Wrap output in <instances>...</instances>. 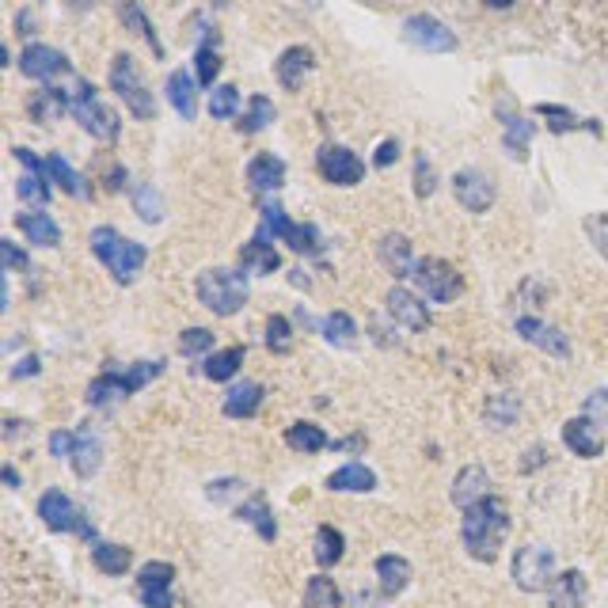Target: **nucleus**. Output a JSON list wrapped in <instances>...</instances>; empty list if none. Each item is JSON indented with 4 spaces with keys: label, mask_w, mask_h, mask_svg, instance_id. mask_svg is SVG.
<instances>
[{
    "label": "nucleus",
    "mask_w": 608,
    "mask_h": 608,
    "mask_svg": "<svg viewBox=\"0 0 608 608\" xmlns=\"http://www.w3.org/2000/svg\"><path fill=\"white\" fill-rule=\"evenodd\" d=\"M510 532V506L498 498V494H487L472 506H464V517H460V540L472 559L479 563H494L498 551H502V540Z\"/></svg>",
    "instance_id": "obj_1"
},
{
    "label": "nucleus",
    "mask_w": 608,
    "mask_h": 608,
    "mask_svg": "<svg viewBox=\"0 0 608 608\" xmlns=\"http://www.w3.org/2000/svg\"><path fill=\"white\" fill-rule=\"evenodd\" d=\"M92 251H95V259L114 274V282H122V285H130L133 278H137V270L145 266V259H149L145 244L122 236V232L111 225H103L92 232Z\"/></svg>",
    "instance_id": "obj_2"
},
{
    "label": "nucleus",
    "mask_w": 608,
    "mask_h": 608,
    "mask_svg": "<svg viewBox=\"0 0 608 608\" xmlns=\"http://www.w3.org/2000/svg\"><path fill=\"white\" fill-rule=\"evenodd\" d=\"M164 373V361H137L130 369H107V373H99V377L88 384V403L92 407H107L114 399H126L133 392H141L149 380H156Z\"/></svg>",
    "instance_id": "obj_3"
},
{
    "label": "nucleus",
    "mask_w": 608,
    "mask_h": 608,
    "mask_svg": "<svg viewBox=\"0 0 608 608\" xmlns=\"http://www.w3.org/2000/svg\"><path fill=\"white\" fill-rule=\"evenodd\" d=\"M198 301L206 304L213 316H236L240 308L247 304V282L244 274L236 270H225V266H209L198 274Z\"/></svg>",
    "instance_id": "obj_4"
},
{
    "label": "nucleus",
    "mask_w": 608,
    "mask_h": 608,
    "mask_svg": "<svg viewBox=\"0 0 608 608\" xmlns=\"http://www.w3.org/2000/svg\"><path fill=\"white\" fill-rule=\"evenodd\" d=\"M111 88L114 95L126 103V111H130L133 118H141V122H152V118H156V99H152V92L145 88V80L137 76V65H133L130 54H118L111 61Z\"/></svg>",
    "instance_id": "obj_5"
},
{
    "label": "nucleus",
    "mask_w": 608,
    "mask_h": 608,
    "mask_svg": "<svg viewBox=\"0 0 608 608\" xmlns=\"http://www.w3.org/2000/svg\"><path fill=\"white\" fill-rule=\"evenodd\" d=\"M38 517H42V525H46V529L73 532V536H80V540H95L92 521L84 517V510L76 506L69 494L57 491V487L38 498Z\"/></svg>",
    "instance_id": "obj_6"
},
{
    "label": "nucleus",
    "mask_w": 608,
    "mask_h": 608,
    "mask_svg": "<svg viewBox=\"0 0 608 608\" xmlns=\"http://www.w3.org/2000/svg\"><path fill=\"white\" fill-rule=\"evenodd\" d=\"M69 111H73L76 122L92 133V137H99V141H114V137H118V118H114L111 107H103V99L95 95V84H88V80L76 84Z\"/></svg>",
    "instance_id": "obj_7"
},
{
    "label": "nucleus",
    "mask_w": 608,
    "mask_h": 608,
    "mask_svg": "<svg viewBox=\"0 0 608 608\" xmlns=\"http://www.w3.org/2000/svg\"><path fill=\"white\" fill-rule=\"evenodd\" d=\"M513 582L525 593H544L555 582V551L544 544H525L513 555Z\"/></svg>",
    "instance_id": "obj_8"
},
{
    "label": "nucleus",
    "mask_w": 608,
    "mask_h": 608,
    "mask_svg": "<svg viewBox=\"0 0 608 608\" xmlns=\"http://www.w3.org/2000/svg\"><path fill=\"white\" fill-rule=\"evenodd\" d=\"M259 232L263 236H270L274 232V240H282V244H289L293 251H301V255H320V232L312 225H297V221H289L285 217V209L278 206V202H266L263 206V225H259Z\"/></svg>",
    "instance_id": "obj_9"
},
{
    "label": "nucleus",
    "mask_w": 608,
    "mask_h": 608,
    "mask_svg": "<svg viewBox=\"0 0 608 608\" xmlns=\"http://www.w3.org/2000/svg\"><path fill=\"white\" fill-rule=\"evenodd\" d=\"M411 278H415L418 293H422L426 301H434V304L456 301V293L464 289L460 274H456V266L445 263V259H418Z\"/></svg>",
    "instance_id": "obj_10"
},
{
    "label": "nucleus",
    "mask_w": 608,
    "mask_h": 608,
    "mask_svg": "<svg viewBox=\"0 0 608 608\" xmlns=\"http://www.w3.org/2000/svg\"><path fill=\"white\" fill-rule=\"evenodd\" d=\"M316 168L335 187H358L361 175H365V164L346 145H323L320 156H316Z\"/></svg>",
    "instance_id": "obj_11"
},
{
    "label": "nucleus",
    "mask_w": 608,
    "mask_h": 608,
    "mask_svg": "<svg viewBox=\"0 0 608 608\" xmlns=\"http://www.w3.org/2000/svg\"><path fill=\"white\" fill-rule=\"evenodd\" d=\"M171 582H175V567L164 563V559L145 563V567L137 570V593H141L145 608H171L175 605V597H171Z\"/></svg>",
    "instance_id": "obj_12"
},
{
    "label": "nucleus",
    "mask_w": 608,
    "mask_h": 608,
    "mask_svg": "<svg viewBox=\"0 0 608 608\" xmlns=\"http://www.w3.org/2000/svg\"><path fill=\"white\" fill-rule=\"evenodd\" d=\"M403 38L418 46V50H430V54H449L456 50V35L445 27V23H437L434 16H411L403 23Z\"/></svg>",
    "instance_id": "obj_13"
},
{
    "label": "nucleus",
    "mask_w": 608,
    "mask_h": 608,
    "mask_svg": "<svg viewBox=\"0 0 608 608\" xmlns=\"http://www.w3.org/2000/svg\"><path fill=\"white\" fill-rule=\"evenodd\" d=\"M453 194L468 213H487L494 206V179L487 171L468 168L453 179Z\"/></svg>",
    "instance_id": "obj_14"
},
{
    "label": "nucleus",
    "mask_w": 608,
    "mask_h": 608,
    "mask_svg": "<svg viewBox=\"0 0 608 608\" xmlns=\"http://www.w3.org/2000/svg\"><path fill=\"white\" fill-rule=\"evenodd\" d=\"M563 445H567L574 456L593 460V456L605 453V426H597L589 415L570 418L567 426H563Z\"/></svg>",
    "instance_id": "obj_15"
},
{
    "label": "nucleus",
    "mask_w": 608,
    "mask_h": 608,
    "mask_svg": "<svg viewBox=\"0 0 608 608\" xmlns=\"http://www.w3.org/2000/svg\"><path fill=\"white\" fill-rule=\"evenodd\" d=\"M388 316L399 323V327H407V331H426L430 327V308L422 304V297H415L411 289H392L388 293Z\"/></svg>",
    "instance_id": "obj_16"
},
{
    "label": "nucleus",
    "mask_w": 608,
    "mask_h": 608,
    "mask_svg": "<svg viewBox=\"0 0 608 608\" xmlns=\"http://www.w3.org/2000/svg\"><path fill=\"white\" fill-rule=\"evenodd\" d=\"M16 160L27 168V175L19 179V198L23 202H35V206H46L50 202V175H46V160H38V156H31L27 149H16Z\"/></svg>",
    "instance_id": "obj_17"
},
{
    "label": "nucleus",
    "mask_w": 608,
    "mask_h": 608,
    "mask_svg": "<svg viewBox=\"0 0 608 608\" xmlns=\"http://www.w3.org/2000/svg\"><path fill=\"white\" fill-rule=\"evenodd\" d=\"M517 335L525 342H532V346H540V350H548L551 358H567L570 354V342L567 335L559 331V327H551V323L544 320H532V316H521L517 320Z\"/></svg>",
    "instance_id": "obj_18"
},
{
    "label": "nucleus",
    "mask_w": 608,
    "mask_h": 608,
    "mask_svg": "<svg viewBox=\"0 0 608 608\" xmlns=\"http://www.w3.org/2000/svg\"><path fill=\"white\" fill-rule=\"evenodd\" d=\"M247 183H251L255 194H274V190H282L285 160L282 156H274V152H259V156L247 164Z\"/></svg>",
    "instance_id": "obj_19"
},
{
    "label": "nucleus",
    "mask_w": 608,
    "mask_h": 608,
    "mask_svg": "<svg viewBox=\"0 0 608 608\" xmlns=\"http://www.w3.org/2000/svg\"><path fill=\"white\" fill-rule=\"evenodd\" d=\"M23 73L31 80H54V76L69 73V57L54 46H27L23 50Z\"/></svg>",
    "instance_id": "obj_20"
},
{
    "label": "nucleus",
    "mask_w": 608,
    "mask_h": 608,
    "mask_svg": "<svg viewBox=\"0 0 608 608\" xmlns=\"http://www.w3.org/2000/svg\"><path fill=\"white\" fill-rule=\"evenodd\" d=\"M589 586L582 570H563L555 574V582L548 589V605L551 608H586Z\"/></svg>",
    "instance_id": "obj_21"
},
{
    "label": "nucleus",
    "mask_w": 608,
    "mask_h": 608,
    "mask_svg": "<svg viewBox=\"0 0 608 608\" xmlns=\"http://www.w3.org/2000/svg\"><path fill=\"white\" fill-rule=\"evenodd\" d=\"M380 263L388 266L396 278H411L415 274V259H411V240L403 236V232H384L380 236Z\"/></svg>",
    "instance_id": "obj_22"
},
{
    "label": "nucleus",
    "mask_w": 608,
    "mask_h": 608,
    "mask_svg": "<svg viewBox=\"0 0 608 608\" xmlns=\"http://www.w3.org/2000/svg\"><path fill=\"white\" fill-rule=\"evenodd\" d=\"M312 69V50L308 46H289L282 50V57L274 61V73H278V84L285 92H297L301 88V76Z\"/></svg>",
    "instance_id": "obj_23"
},
{
    "label": "nucleus",
    "mask_w": 608,
    "mask_h": 608,
    "mask_svg": "<svg viewBox=\"0 0 608 608\" xmlns=\"http://www.w3.org/2000/svg\"><path fill=\"white\" fill-rule=\"evenodd\" d=\"M487 494H491V475L483 472L479 464L460 468V475H456V483H453V502L460 510L472 506V502H479V498H487Z\"/></svg>",
    "instance_id": "obj_24"
},
{
    "label": "nucleus",
    "mask_w": 608,
    "mask_h": 608,
    "mask_svg": "<svg viewBox=\"0 0 608 608\" xmlns=\"http://www.w3.org/2000/svg\"><path fill=\"white\" fill-rule=\"evenodd\" d=\"M73 472L80 479H92L99 472V464H103V445H99V437L92 430H76V441H73Z\"/></svg>",
    "instance_id": "obj_25"
},
{
    "label": "nucleus",
    "mask_w": 608,
    "mask_h": 608,
    "mask_svg": "<svg viewBox=\"0 0 608 608\" xmlns=\"http://www.w3.org/2000/svg\"><path fill=\"white\" fill-rule=\"evenodd\" d=\"M373 487H377V475H373V468H365V464H346V468L327 475V491L369 494Z\"/></svg>",
    "instance_id": "obj_26"
},
{
    "label": "nucleus",
    "mask_w": 608,
    "mask_h": 608,
    "mask_svg": "<svg viewBox=\"0 0 608 608\" xmlns=\"http://www.w3.org/2000/svg\"><path fill=\"white\" fill-rule=\"evenodd\" d=\"M377 578L384 597H399L403 589L411 586V563L403 555H380L377 559Z\"/></svg>",
    "instance_id": "obj_27"
},
{
    "label": "nucleus",
    "mask_w": 608,
    "mask_h": 608,
    "mask_svg": "<svg viewBox=\"0 0 608 608\" xmlns=\"http://www.w3.org/2000/svg\"><path fill=\"white\" fill-rule=\"evenodd\" d=\"M236 517H240L244 525H251L263 540H274V536H278V525H274V517H270L266 494H251V498H244V502L236 506Z\"/></svg>",
    "instance_id": "obj_28"
},
{
    "label": "nucleus",
    "mask_w": 608,
    "mask_h": 608,
    "mask_svg": "<svg viewBox=\"0 0 608 608\" xmlns=\"http://www.w3.org/2000/svg\"><path fill=\"white\" fill-rule=\"evenodd\" d=\"M240 266L247 274H274L282 266V255L274 251V244H266V236H255L251 244L240 247Z\"/></svg>",
    "instance_id": "obj_29"
},
{
    "label": "nucleus",
    "mask_w": 608,
    "mask_h": 608,
    "mask_svg": "<svg viewBox=\"0 0 608 608\" xmlns=\"http://www.w3.org/2000/svg\"><path fill=\"white\" fill-rule=\"evenodd\" d=\"M259 407H263V384L244 380V384L228 388V396H225V415L228 418H251Z\"/></svg>",
    "instance_id": "obj_30"
},
{
    "label": "nucleus",
    "mask_w": 608,
    "mask_h": 608,
    "mask_svg": "<svg viewBox=\"0 0 608 608\" xmlns=\"http://www.w3.org/2000/svg\"><path fill=\"white\" fill-rule=\"evenodd\" d=\"M16 225L19 232L38 247H57V240H61V228H57V221L50 213H19Z\"/></svg>",
    "instance_id": "obj_31"
},
{
    "label": "nucleus",
    "mask_w": 608,
    "mask_h": 608,
    "mask_svg": "<svg viewBox=\"0 0 608 608\" xmlns=\"http://www.w3.org/2000/svg\"><path fill=\"white\" fill-rule=\"evenodd\" d=\"M285 445L304 456H312V453H323L331 441H327L323 426H316V422H293V426L285 430Z\"/></svg>",
    "instance_id": "obj_32"
},
{
    "label": "nucleus",
    "mask_w": 608,
    "mask_h": 608,
    "mask_svg": "<svg viewBox=\"0 0 608 608\" xmlns=\"http://www.w3.org/2000/svg\"><path fill=\"white\" fill-rule=\"evenodd\" d=\"M168 99L171 107L183 114V122H190L194 114H198V92H194V80H190L183 69H175L168 76Z\"/></svg>",
    "instance_id": "obj_33"
},
{
    "label": "nucleus",
    "mask_w": 608,
    "mask_h": 608,
    "mask_svg": "<svg viewBox=\"0 0 608 608\" xmlns=\"http://www.w3.org/2000/svg\"><path fill=\"white\" fill-rule=\"evenodd\" d=\"M92 563L99 574H111V578H118V574H126L133 563V551L122 548V544H107V540H99L92 548Z\"/></svg>",
    "instance_id": "obj_34"
},
{
    "label": "nucleus",
    "mask_w": 608,
    "mask_h": 608,
    "mask_svg": "<svg viewBox=\"0 0 608 608\" xmlns=\"http://www.w3.org/2000/svg\"><path fill=\"white\" fill-rule=\"evenodd\" d=\"M118 19H122V23L130 27V31H137V35L149 42L152 54H156V57L164 54V46H160V38H156V31H152L149 16L141 12V4H137V0H122V4H118Z\"/></svg>",
    "instance_id": "obj_35"
},
{
    "label": "nucleus",
    "mask_w": 608,
    "mask_h": 608,
    "mask_svg": "<svg viewBox=\"0 0 608 608\" xmlns=\"http://www.w3.org/2000/svg\"><path fill=\"white\" fill-rule=\"evenodd\" d=\"M320 331L331 346H342V350H350V346L358 342V323L350 320V312H331V316H323Z\"/></svg>",
    "instance_id": "obj_36"
},
{
    "label": "nucleus",
    "mask_w": 608,
    "mask_h": 608,
    "mask_svg": "<svg viewBox=\"0 0 608 608\" xmlns=\"http://www.w3.org/2000/svg\"><path fill=\"white\" fill-rule=\"evenodd\" d=\"M304 608H342L339 586L327 574H312L304 586Z\"/></svg>",
    "instance_id": "obj_37"
},
{
    "label": "nucleus",
    "mask_w": 608,
    "mask_h": 608,
    "mask_svg": "<svg viewBox=\"0 0 608 608\" xmlns=\"http://www.w3.org/2000/svg\"><path fill=\"white\" fill-rule=\"evenodd\" d=\"M342 551H346V536H342L335 525H320V529H316V548H312L316 563H320V567H335L342 559Z\"/></svg>",
    "instance_id": "obj_38"
},
{
    "label": "nucleus",
    "mask_w": 608,
    "mask_h": 608,
    "mask_svg": "<svg viewBox=\"0 0 608 608\" xmlns=\"http://www.w3.org/2000/svg\"><path fill=\"white\" fill-rule=\"evenodd\" d=\"M244 346H228V350H217V354H209L206 365H202V373L209 380H232L236 377V369L244 365Z\"/></svg>",
    "instance_id": "obj_39"
},
{
    "label": "nucleus",
    "mask_w": 608,
    "mask_h": 608,
    "mask_svg": "<svg viewBox=\"0 0 608 608\" xmlns=\"http://www.w3.org/2000/svg\"><path fill=\"white\" fill-rule=\"evenodd\" d=\"M46 175H50V183H57V187L65 190V194H73V198H84V194H88L84 179H80V175H76V171L69 168V164H65L57 152H50V156H46Z\"/></svg>",
    "instance_id": "obj_40"
},
{
    "label": "nucleus",
    "mask_w": 608,
    "mask_h": 608,
    "mask_svg": "<svg viewBox=\"0 0 608 608\" xmlns=\"http://www.w3.org/2000/svg\"><path fill=\"white\" fill-rule=\"evenodd\" d=\"M69 95L57 92V88H42V92L35 95V103H31V114H35V122H42V126H50L57 114L69 111Z\"/></svg>",
    "instance_id": "obj_41"
},
{
    "label": "nucleus",
    "mask_w": 608,
    "mask_h": 608,
    "mask_svg": "<svg viewBox=\"0 0 608 608\" xmlns=\"http://www.w3.org/2000/svg\"><path fill=\"white\" fill-rule=\"evenodd\" d=\"M270 122H274V103H270L266 95H251V107H247V114L236 122V130L259 133V130H266Z\"/></svg>",
    "instance_id": "obj_42"
},
{
    "label": "nucleus",
    "mask_w": 608,
    "mask_h": 608,
    "mask_svg": "<svg viewBox=\"0 0 608 608\" xmlns=\"http://www.w3.org/2000/svg\"><path fill=\"white\" fill-rule=\"evenodd\" d=\"M209 350H213V331H206V327H187L179 335V354L183 358H202Z\"/></svg>",
    "instance_id": "obj_43"
},
{
    "label": "nucleus",
    "mask_w": 608,
    "mask_h": 608,
    "mask_svg": "<svg viewBox=\"0 0 608 608\" xmlns=\"http://www.w3.org/2000/svg\"><path fill=\"white\" fill-rule=\"evenodd\" d=\"M236 107H240V92H236L232 84H217V88H213V95H209V114L225 122V118H232V114H236Z\"/></svg>",
    "instance_id": "obj_44"
},
{
    "label": "nucleus",
    "mask_w": 608,
    "mask_h": 608,
    "mask_svg": "<svg viewBox=\"0 0 608 608\" xmlns=\"http://www.w3.org/2000/svg\"><path fill=\"white\" fill-rule=\"evenodd\" d=\"M266 346L274 354H289L293 350V331H289V320L285 316H270L266 320Z\"/></svg>",
    "instance_id": "obj_45"
},
{
    "label": "nucleus",
    "mask_w": 608,
    "mask_h": 608,
    "mask_svg": "<svg viewBox=\"0 0 608 608\" xmlns=\"http://www.w3.org/2000/svg\"><path fill=\"white\" fill-rule=\"evenodd\" d=\"M217 73H221V54H217L209 42H202V46H198V80H202L206 88H213Z\"/></svg>",
    "instance_id": "obj_46"
},
{
    "label": "nucleus",
    "mask_w": 608,
    "mask_h": 608,
    "mask_svg": "<svg viewBox=\"0 0 608 608\" xmlns=\"http://www.w3.org/2000/svg\"><path fill=\"white\" fill-rule=\"evenodd\" d=\"M487 418H491L494 426H510L513 418H517V399L513 396H494L487 403Z\"/></svg>",
    "instance_id": "obj_47"
},
{
    "label": "nucleus",
    "mask_w": 608,
    "mask_h": 608,
    "mask_svg": "<svg viewBox=\"0 0 608 608\" xmlns=\"http://www.w3.org/2000/svg\"><path fill=\"white\" fill-rule=\"evenodd\" d=\"M133 202H137V213H141L145 221H160V217H164V206H160V198L152 194V187H137Z\"/></svg>",
    "instance_id": "obj_48"
},
{
    "label": "nucleus",
    "mask_w": 608,
    "mask_h": 608,
    "mask_svg": "<svg viewBox=\"0 0 608 608\" xmlns=\"http://www.w3.org/2000/svg\"><path fill=\"white\" fill-rule=\"evenodd\" d=\"M415 190H418V198L434 194V164H430L426 156H418L415 160Z\"/></svg>",
    "instance_id": "obj_49"
},
{
    "label": "nucleus",
    "mask_w": 608,
    "mask_h": 608,
    "mask_svg": "<svg viewBox=\"0 0 608 608\" xmlns=\"http://www.w3.org/2000/svg\"><path fill=\"white\" fill-rule=\"evenodd\" d=\"M586 232H589V240L597 244V251L608 259V217H589Z\"/></svg>",
    "instance_id": "obj_50"
},
{
    "label": "nucleus",
    "mask_w": 608,
    "mask_h": 608,
    "mask_svg": "<svg viewBox=\"0 0 608 608\" xmlns=\"http://www.w3.org/2000/svg\"><path fill=\"white\" fill-rule=\"evenodd\" d=\"M586 415L597 422V426H608V392L601 388V392H593V396L586 399Z\"/></svg>",
    "instance_id": "obj_51"
},
{
    "label": "nucleus",
    "mask_w": 608,
    "mask_h": 608,
    "mask_svg": "<svg viewBox=\"0 0 608 608\" xmlns=\"http://www.w3.org/2000/svg\"><path fill=\"white\" fill-rule=\"evenodd\" d=\"M536 111L544 114V118H555V122H551L555 130H574V126H578V122H574V114L563 111V107H548V103H540Z\"/></svg>",
    "instance_id": "obj_52"
},
{
    "label": "nucleus",
    "mask_w": 608,
    "mask_h": 608,
    "mask_svg": "<svg viewBox=\"0 0 608 608\" xmlns=\"http://www.w3.org/2000/svg\"><path fill=\"white\" fill-rule=\"evenodd\" d=\"M73 441H76V434H69V430H54V434H50V453H54L57 460H61V456L69 460V456H73Z\"/></svg>",
    "instance_id": "obj_53"
},
{
    "label": "nucleus",
    "mask_w": 608,
    "mask_h": 608,
    "mask_svg": "<svg viewBox=\"0 0 608 608\" xmlns=\"http://www.w3.org/2000/svg\"><path fill=\"white\" fill-rule=\"evenodd\" d=\"M0 251H4V263H8V270H27L31 266V259L19 251L12 240H0Z\"/></svg>",
    "instance_id": "obj_54"
},
{
    "label": "nucleus",
    "mask_w": 608,
    "mask_h": 608,
    "mask_svg": "<svg viewBox=\"0 0 608 608\" xmlns=\"http://www.w3.org/2000/svg\"><path fill=\"white\" fill-rule=\"evenodd\" d=\"M396 156H399V145H396V141H384V145H380V152H377V168H388V164H392Z\"/></svg>",
    "instance_id": "obj_55"
},
{
    "label": "nucleus",
    "mask_w": 608,
    "mask_h": 608,
    "mask_svg": "<svg viewBox=\"0 0 608 608\" xmlns=\"http://www.w3.org/2000/svg\"><path fill=\"white\" fill-rule=\"evenodd\" d=\"M27 373H31V377L38 373V358H35V354H31V358H23V361L16 365V369H12V377H16V380H23Z\"/></svg>",
    "instance_id": "obj_56"
},
{
    "label": "nucleus",
    "mask_w": 608,
    "mask_h": 608,
    "mask_svg": "<svg viewBox=\"0 0 608 608\" xmlns=\"http://www.w3.org/2000/svg\"><path fill=\"white\" fill-rule=\"evenodd\" d=\"M4 483H8V487H19V475H16V468H12V464L4 468Z\"/></svg>",
    "instance_id": "obj_57"
},
{
    "label": "nucleus",
    "mask_w": 608,
    "mask_h": 608,
    "mask_svg": "<svg viewBox=\"0 0 608 608\" xmlns=\"http://www.w3.org/2000/svg\"><path fill=\"white\" fill-rule=\"evenodd\" d=\"M487 4H491V8H510L513 0H487Z\"/></svg>",
    "instance_id": "obj_58"
},
{
    "label": "nucleus",
    "mask_w": 608,
    "mask_h": 608,
    "mask_svg": "<svg viewBox=\"0 0 608 608\" xmlns=\"http://www.w3.org/2000/svg\"><path fill=\"white\" fill-rule=\"evenodd\" d=\"M76 4H88V0H76Z\"/></svg>",
    "instance_id": "obj_59"
}]
</instances>
